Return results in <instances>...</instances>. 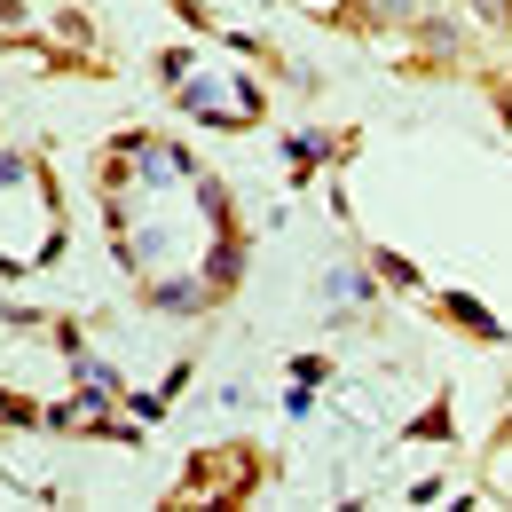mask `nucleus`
Wrapping results in <instances>:
<instances>
[{
    "mask_svg": "<svg viewBox=\"0 0 512 512\" xmlns=\"http://www.w3.org/2000/svg\"><path fill=\"white\" fill-rule=\"evenodd\" d=\"M449 316L465 323V331H481V339H505V323L489 316V308H481V300H457V292H449Z\"/></svg>",
    "mask_w": 512,
    "mask_h": 512,
    "instance_id": "f257e3e1",
    "label": "nucleus"
}]
</instances>
